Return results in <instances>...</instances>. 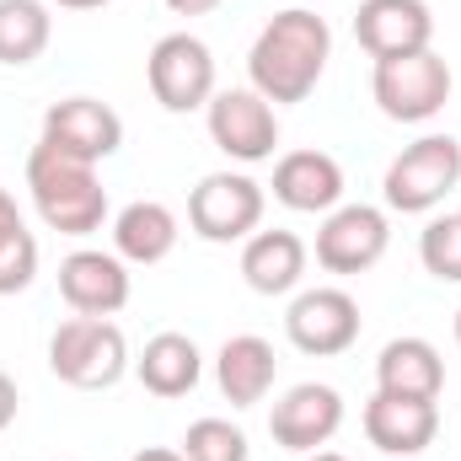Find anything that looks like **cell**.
<instances>
[{
    "label": "cell",
    "instance_id": "6da1fadb",
    "mask_svg": "<svg viewBox=\"0 0 461 461\" xmlns=\"http://www.w3.org/2000/svg\"><path fill=\"white\" fill-rule=\"evenodd\" d=\"M328 59H333V27L306 5H290L252 38L247 76H252V92H263L274 108H285V103H306L317 92Z\"/></svg>",
    "mask_w": 461,
    "mask_h": 461
},
{
    "label": "cell",
    "instance_id": "7a4b0ae2",
    "mask_svg": "<svg viewBox=\"0 0 461 461\" xmlns=\"http://www.w3.org/2000/svg\"><path fill=\"white\" fill-rule=\"evenodd\" d=\"M27 194L43 226L59 236H92L108 221V188L97 183V167L54 150L49 140H38L27 156Z\"/></svg>",
    "mask_w": 461,
    "mask_h": 461
},
{
    "label": "cell",
    "instance_id": "3957f363",
    "mask_svg": "<svg viewBox=\"0 0 461 461\" xmlns=\"http://www.w3.org/2000/svg\"><path fill=\"white\" fill-rule=\"evenodd\" d=\"M49 370L76 392H108L129 370V344L113 317H70L49 339Z\"/></svg>",
    "mask_w": 461,
    "mask_h": 461
},
{
    "label": "cell",
    "instance_id": "277c9868",
    "mask_svg": "<svg viewBox=\"0 0 461 461\" xmlns=\"http://www.w3.org/2000/svg\"><path fill=\"white\" fill-rule=\"evenodd\" d=\"M461 183V140L451 134H424L413 145H402V156L386 167V210L397 215H429L435 204H446V194Z\"/></svg>",
    "mask_w": 461,
    "mask_h": 461
},
{
    "label": "cell",
    "instance_id": "5b68a950",
    "mask_svg": "<svg viewBox=\"0 0 461 461\" xmlns=\"http://www.w3.org/2000/svg\"><path fill=\"white\" fill-rule=\"evenodd\" d=\"M451 86H456L451 65L435 49L375 59V76H370V97H375V108L392 123H424V118H435L451 103Z\"/></svg>",
    "mask_w": 461,
    "mask_h": 461
},
{
    "label": "cell",
    "instance_id": "8992f818",
    "mask_svg": "<svg viewBox=\"0 0 461 461\" xmlns=\"http://www.w3.org/2000/svg\"><path fill=\"white\" fill-rule=\"evenodd\" d=\"M145 81H150V97L167 113L210 108V97H215V54L194 32H167V38H156V49L145 59Z\"/></svg>",
    "mask_w": 461,
    "mask_h": 461
},
{
    "label": "cell",
    "instance_id": "52a82bcc",
    "mask_svg": "<svg viewBox=\"0 0 461 461\" xmlns=\"http://www.w3.org/2000/svg\"><path fill=\"white\" fill-rule=\"evenodd\" d=\"M188 226L204 241H247L263 226V188L247 172H210L188 194Z\"/></svg>",
    "mask_w": 461,
    "mask_h": 461
},
{
    "label": "cell",
    "instance_id": "ba28073f",
    "mask_svg": "<svg viewBox=\"0 0 461 461\" xmlns=\"http://www.w3.org/2000/svg\"><path fill=\"white\" fill-rule=\"evenodd\" d=\"M204 123H210V140L215 150H226L230 161L252 167V161H268L274 145H279V113L263 92L252 86H230V92H215L210 108H204Z\"/></svg>",
    "mask_w": 461,
    "mask_h": 461
},
{
    "label": "cell",
    "instance_id": "9c48e42d",
    "mask_svg": "<svg viewBox=\"0 0 461 461\" xmlns=\"http://www.w3.org/2000/svg\"><path fill=\"white\" fill-rule=\"evenodd\" d=\"M285 339L312 354V359H333L354 348L359 339V301L339 290V285H317V290H301L285 312Z\"/></svg>",
    "mask_w": 461,
    "mask_h": 461
},
{
    "label": "cell",
    "instance_id": "30bf717a",
    "mask_svg": "<svg viewBox=\"0 0 461 461\" xmlns=\"http://www.w3.org/2000/svg\"><path fill=\"white\" fill-rule=\"evenodd\" d=\"M386 241H392L386 210H375V204H339L317 226V263L328 274H365V268H375L386 258Z\"/></svg>",
    "mask_w": 461,
    "mask_h": 461
},
{
    "label": "cell",
    "instance_id": "8fae6325",
    "mask_svg": "<svg viewBox=\"0 0 461 461\" xmlns=\"http://www.w3.org/2000/svg\"><path fill=\"white\" fill-rule=\"evenodd\" d=\"M339 429H344V397H339L333 386H322V381L290 386V392L274 402V413H268L274 446H285V451H295V456L322 451Z\"/></svg>",
    "mask_w": 461,
    "mask_h": 461
},
{
    "label": "cell",
    "instance_id": "7c38bea8",
    "mask_svg": "<svg viewBox=\"0 0 461 461\" xmlns=\"http://www.w3.org/2000/svg\"><path fill=\"white\" fill-rule=\"evenodd\" d=\"M59 295L76 317H118L129 306V263L103 247H81L59 263Z\"/></svg>",
    "mask_w": 461,
    "mask_h": 461
},
{
    "label": "cell",
    "instance_id": "4fadbf2b",
    "mask_svg": "<svg viewBox=\"0 0 461 461\" xmlns=\"http://www.w3.org/2000/svg\"><path fill=\"white\" fill-rule=\"evenodd\" d=\"M43 140H49L54 150H65V156L97 167V161L118 156V145H123V118H118L108 103H97V97H65V103H54V108L43 113Z\"/></svg>",
    "mask_w": 461,
    "mask_h": 461
},
{
    "label": "cell",
    "instance_id": "5bb4252c",
    "mask_svg": "<svg viewBox=\"0 0 461 461\" xmlns=\"http://www.w3.org/2000/svg\"><path fill=\"white\" fill-rule=\"evenodd\" d=\"M354 38L370 59H397L419 54L435 38V11L424 0H359L354 11Z\"/></svg>",
    "mask_w": 461,
    "mask_h": 461
},
{
    "label": "cell",
    "instance_id": "9a60e30c",
    "mask_svg": "<svg viewBox=\"0 0 461 461\" xmlns=\"http://www.w3.org/2000/svg\"><path fill=\"white\" fill-rule=\"evenodd\" d=\"M440 435V408L424 402V397H392V392H375L365 402V440L386 456H419L429 451Z\"/></svg>",
    "mask_w": 461,
    "mask_h": 461
},
{
    "label": "cell",
    "instance_id": "2e32d148",
    "mask_svg": "<svg viewBox=\"0 0 461 461\" xmlns=\"http://www.w3.org/2000/svg\"><path fill=\"white\" fill-rule=\"evenodd\" d=\"M274 199L295 215H328L344 204V167L328 150H285L274 161Z\"/></svg>",
    "mask_w": 461,
    "mask_h": 461
},
{
    "label": "cell",
    "instance_id": "e0dca14e",
    "mask_svg": "<svg viewBox=\"0 0 461 461\" xmlns=\"http://www.w3.org/2000/svg\"><path fill=\"white\" fill-rule=\"evenodd\" d=\"M274 375H279V354L258 333H236L215 354V381L230 408H258L274 392Z\"/></svg>",
    "mask_w": 461,
    "mask_h": 461
},
{
    "label": "cell",
    "instance_id": "ac0fdd59",
    "mask_svg": "<svg viewBox=\"0 0 461 461\" xmlns=\"http://www.w3.org/2000/svg\"><path fill=\"white\" fill-rule=\"evenodd\" d=\"M306 274V241L295 230H252L241 241V279L258 295H290Z\"/></svg>",
    "mask_w": 461,
    "mask_h": 461
},
{
    "label": "cell",
    "instance_id": "d6986e66",
    "mask_svg": "<svg viewBox=\"0 0 461 461\" xmlns=\"http://www.w3.org/2000/svg\"><path fill=\"white\" fill-rule=\"evenodd\" d=\"M375 392H392V397H424V402H440L446 392V359L429 339H392L375 359Z\"/></svg>",
    "mask_w": 461,
    "mask_h": 461
},
{
    "label": "cell",
    "instance_id": "ffe728a7",
    "mask_svg": "<svg viewBox=\"0 0 461 461\" xmlns=\"http://www.w3.org/2000/svg\"><path fill=\"white\" fill-rule=\"evenodd\" d=\"M134 375H140V386L150 392V397H188L194 386H199V375H204V354L199 344L188 339V333H156L150 344L140 348V359H134Z\"/></svg>",
    "mask_w": 461,
    "mask_h": 461
},
{
    "label": "cell",
    "instance_id": "44dd1931",
    "mask_svg": "<svg viewBox=\"0 0 461 461\" xmlns=\"http://www.w3.org/2000/svg\"><path fill=\"white\" fill-rule=\"evenodd\" d=\"M172 247H177V215H172L167 204L134 199V204H123L113 215V252L123 263L150 268V263H167Z\"/></svg>",
    "mask_w": 461,
    "mask_h": 461
},
{
    "label": "cell",
    "instance_id": "7402d4cb",
    "mask_svg": "<svg viewBox=\"0 0 461 461\" xmlns=\"http://www.w3.org/2000/svg\"><path fill=\"white\" fill-rule=\"evenodd\" d=\"M54 38L43 0H0V65H32Z\"/></svg>",
    "mask_w": 461,
    "mask_h": 461
},
{
    "label": "cell",
    "instance_id": "603a6c76",
    "mask_svg": "<svg viewBox=\"0 0 461 461\" xmlns=\"http://www.w3.org/2000/svg\"><path fill=\"white\" fill-rule=\"evenodd\" d=\"M177 451H183L188 461H247L252 456L247 435H241L230 419H194Z\"/></svg>",
    "mask_w": 461,
    "mask_h": 461
},
{
    "label": "cell",
    "instance_id": "cb8c5ba5",
    "mask_svg": "<svg viewBox=\"0 0 461 461\" xmlns=\"http://www.w3.org/2000/svg\"><path fill=\"white\" fill-rule=\"evenodd\" d=\"M419 263L446 279V285H461V215H435L424 236H419Z\"/></svg>",
    "mask_w": 461,
    "mask_h": 461
},
{
    "label": "cell",
    "instance_id": "d4e9b609",
    "mask_svg": "<svg viewBox=\"0 0 461 461\" xmlns=\"http://www.w3.org/2000/svg\"><path fill=\"white\" fill-rule=\"evenodd\" d=\"M38 279V236L27 226L0 230V295H22Z\"/></svg>",
    "mask_w": 461,
    "mask_h": 461
},
{
    "label": "cell",
    "instance_id": "484cf974",
    "mask_svg": "<svg viewBox=\"0 0 461 461\" xmlns=\"http://www.w3.org/2000/svg\"><path fill=\"white\" fill-rule=\"evenodd\" d=\"M16 402H22V397H16V381H11V375L0 370V435H5L11 424H16Z\"/></svg>",
    "mask_w": 461,
    "mask_h": 461
},
{
    "label": "cell",
    "instance_id": "4316f807",
    "mask_svg": "<svg viewBox=\"0 0 461 461\" xmlns=\"http://www.w3.org/2000/svg\"><path fill=\"white\" fill-rule=\"evenodd\" d=\"M226 0H167V11H177V16H210V11H221Z\"/></svg>",
    "mask_w": 461,
    "mask_h": 461
},
{
    "label": "cell",
    "instance_id": "83f0119b",
    "mask_svg": "<svg viewBox=\"0 0 461 461\" xmlns=\"http://www.w3.org/2000/svg\"><path fill=\"white\" fill-rule=\"evenodd\" d=\"M129 461H188L183 451H172V446H145V451H134Z\"/></svg>",
    "mask_w": 461,
    "mask_h": 461
},
{
    "label": "cell",
    "instance_id": "f1b7e54d",
    "mask_svg": "<svg viewBox=\"0 0 461 461\" xmlns=\"http://www.w3.org/2000/svg\"><path fill=\"white\" fill-rule=\"evenodd\" d=\"M11 226H22V210H16V199L0 188V230H11Z\"/></svg>",
    "mask_w": 461,
    "mask_h": 461
},
{
    "label": "cell",
    "instance_id": "f546056e",
    "mask_svg": "<svg viewBox=\"0 0 461 461\" xmlns=\"http://www.w3.org/2000/svg\"><path fill=\"white\" fill-rule=\"evenodd\" d=\"M54 5H65V11H97V5H108V0H54Z\"/></svg>",
    "mask_w": 461,
    "mask_h": 461
},
{
    "label": "cell",
    "instance_id": "4dcf8cb0",
    "mask_svg": "<svg viewBox=\"0 0 461 461\" xmlns=\"http://www.w3.org/2000/svg\"><path fill=\"white\" fill-rule=\"evenodd\" d=\"M306 461H348V456H339V451H312Z\"/></svg>",
    "mask_w": 461,
    "mask_h": 461
},
{
    "label": "cell",
    "instance_id": "1f68e13d",
    "mask_svg": "<svg viewBox=\"0 0 461 461\" xmlns=\"http://www.w3.org/2000/svg\"><path fill=\"white\" fill-rule=\"evenodd\" d=\"M456 344H461V312H456Z\"/></svg>",
    "mask_w": 461,
    "mask_h": 461
},
{
    "label": "cell",
    "instance_id": "d6a6232c",
    "mask_svg": "<svg viewBox=\"0 0 461 461\" xmlns=\"http://www.w3.org/2000/svg\"><path fill=\"white\" fill-rule=\"evenodd\" d=\"M456 215H461V210H456Z\"/></svg>",
    "mask_w": 461,
    "mask_h": 461
}]
</instances>
